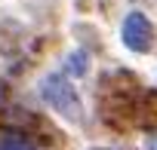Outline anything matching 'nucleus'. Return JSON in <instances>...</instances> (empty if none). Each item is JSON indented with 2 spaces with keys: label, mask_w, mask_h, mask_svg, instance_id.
Listing matches in <instances>:
<instances>
[{
  "label": "nucleus",
  "mask_w": 157,
  "mask_h": 150,
  "mask_svg": "<svg viewBox=\"0 0 157 150\" xmlns=\"http://www.w3.org/2000/svg\"><path fill=\"white\" fill-rule=\"evenodd\" d=\"M40 89H43V98L49 101L52 110H59L65 120H80V101H77V95H74V89H71V83L65 77L49 73L40 83Z\"/></svg>",
  "instance_id": "f257e3e1"
},
{
  "label": "nucleus",
  "mask_w": 157,
  "mask_h": 150,
  "mask_svg": "<svg viewBox=\"0 0 157 150\" xmlns=\"http://www.w3.org/2000/svg\"><path fill=\"white\" fill-rule=\"evenodd\" d=\"M123 43L132 52H148L154 46V28L142 12H129L123 19Z\"/></svg>",
  "instance_id": "f03ea898"
},
{
  "label": "nucleus",
  "mask_w": 157,
  "mask_h": 150,
  "mask_svg": "<svg viewBox=\"0 0 157 150\" xmlns=\"http://www.w3.org/2000/svg\"><path fill=\"white\" fill-rule=\"evenodd\" d=\"M68 70L74 73V77H80V73L86 70V55H83V52H77V55H71V58H68Z\"/></svg>",
  "instance_id": "7ed1b4c3"
},
{
  "label": "nucleus",
  "mask_w": 157,
  "mask_h": 150,
  "mask_svg": "<svg viewBox=\"0 0 157 150\" xmlns=\"http://www.w3.org/2000/svg\"><path fill=\"white\" fill-rule=\"evenodd\" d=\"M0 150H34L28 141H19V138H10V141H3L0 144Z\"/></svg>",
  "instance_id": "20e7f679"
}]
</instances>
